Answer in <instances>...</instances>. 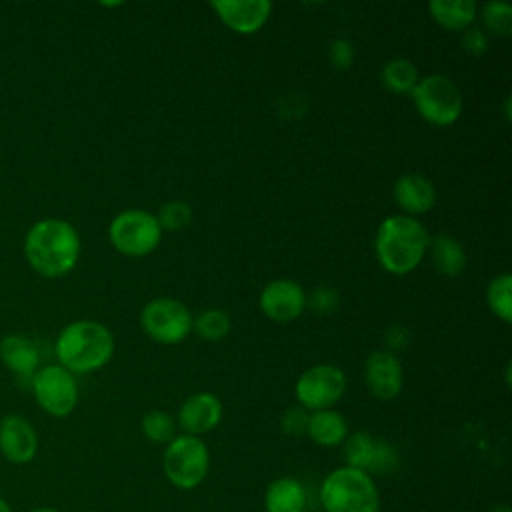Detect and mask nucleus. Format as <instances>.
Masks as SVG:
<instances>
[{"label":"nucleus","instance_id":"18","mask_svg":"<svg viewBox=\"0 0 512 512\" xmlns=\"http://www.w3.org/2000/svg\"><path fill=\"white\" fill-rule=\"evenodd\" d=\"M0 360L18 378L30 376L38 370L40 352L38 346L24 334H8L0 340Z\"/></svg>","mask_w":512,"mask_h":512},{"label":"nucleus","instance_id":"13","mask_svg":"<svg viewBox=\"0 0 512 512\" xmlns=\"http://www.w3.org/2000/svg\"><path fill=\"white\" fill-rule=\"evenodd\" d=\"M38 452V434L20 414H8L0 420V454L10 464H28Z\"/></svg>","mask_w":512,"mask_h":512},{"label":"nucleus","instance_id":"23","mask_svg":"<svg viewBox=\"0 0 512 512\" xmlns=\"http://www.w3.org/2000/svg\"><path fill=\"white\" fill-rule=\"evenodd\" d=\"M418 80L416 66L406 58H394L382 68V84L394 94H410Z\"/></svg>","mask_w":512,"mask_h":512},{"label":"nucleus","instance_id":"30","mask_svg":"<svg viewBox=\"0 0 512 512\" xmlns=\"http://www.w3.org/2000/svg\"><path fill=\"white\" fill-rule=\"evenodd\" d=\"M328 56H330V62L336 66V68H348L352 64V58H354V48L348 40H334L330 44V50H328Z\"/></svg>","mask_w":512,"mask_h":512},{"label":"nucleus","instance_id":"31","mask_svg":"<svg viewBox=\"0 0 512 512\" xmlns=\"http://www.w3.org/2000/svg\"><path fill=\"white\" fill-rule=\"evenodd\" d=\"M462 46L468 54L472 56H480L486 52L488 48V38L480 28H466L464 36H462Z\"/></svg>","mask_w":512,"mask_h":512},{"label":"nucleus","instance_id":"10","mask_svg":"<svg viewBox=\"0 0 512 512\" xmlns=\"http://www.w3.org/2000/svg\"><path fill=\"white\" fill-rule=\"evenodd\" d=\"M346 390V376L334 364H318L308 368L296 380V398L304 410H328Z\"/></svg>","mask_w":512,"mask_h":512},{"label":"nucleus","instance_id":"33","mask_svg":"<svg viewBox=\"0 0 512 512\" xmlns=\"http://www.w3.org/2000/svg\"><path fill=\"white\" fill-rule=\"evenodd\" d=\"M488 512H512V510H510V506H508V504L500 502V504H494Z\"/></svg>","mask_w":512,"mask_h":512},{"label":"nucleus","instance_id":"16","mask_svg":"<svg viewBox=\"0 0 512 512\" xmlns=\"http://www.w3.org/2000/svg\"><path fill=\"white\" fill-rule=\"evenodd\" d=\"M224 408L216 394L212 392H198L186 398L178 412V424L184 434L200 436L214 430L222 420Z\"/></svg>","mask_w":512,"mask_h":512},{"label":"nucleus","instance_id":"8","mask_svg":"<svg viewBox=\"0 0 512 512\" xmlns=\"http://www.w3.org/2000/svg\"><path fill=\"white\" fill-rule=\"evenodd\" d=\"M30 388L38 406L54 418H64L76 408V402H78L76 380L60 364H48L38 368L32 374Z\"/></svg>","mask_w":512,"mask_h":512},{"label":"nucleus","instance_id":"17","mask_svg":"<svg viewBox=\"0 0 512 512\" xmlns=\"http://www.w3.org/2000/svg\"><path fill=\"white\" fill-rule=\"evenodd\" d=\"M394 200L406 216H418L434 206L436 192L430 180L420 174H404L394 182Z\"/></svg>","mask_w":512,"mask_h":512},{"label":"nucleus","instance_id":"27","mask_svg":"<svg viewBox=\"0 0 512 512\" xmlns=\"http://www.w3.org/2000/svg\"><path fill=\"white\" fill-rule=\"evenodd\" d=\"M482 20L484 26L496 36L508 38L512 34V6L508 2H486L482 8Z\"/></svg>","mask_w":512,"mask_h":512},{"label":"nucleus","instance_id":"3","mask_svg":"<svg viewBox=\"0 0 512 512\" xmlns=\"http://www.w3.org/2000/svg\"><path fill=\"white\" fill-rule=\"evenodd\" d=\"M430 236L422 222L412 216L396 214L382 220L376 232V258L390 274H408L424 258Z\"/></svg>","mask_w":512,"mask_h":512},{"label":"nucleus","instance_id":"29","mask_svg":"<svg viewBox=\"0 0 512 512\" xmlns=\"http://www.w3.org/2000/svg\"><path fill=\"white\" fill-rule=\"evenodd\" d=\"M308 418L310 414L304 410V408H288L284 414H282V420H280V426H282V432L288 434V436H300L306 432L308 428Z\"/></svg>","mask_w":512,"mask_h":512},{"label":"nucleus","instance_id":"19","mask_svg":"<svg viewBox=\"0 0 512 512\" xmlns=\"http://www.w3.org/2000/svg\"><path fill=\"white\" fill-rule=\"evenodd\" d=\"M308 504L306 490L302 482L290 476L272 480L264 492L266 512H304Z\"/></svg>","mask_w":512,"mask_h":512},{"label":"nucleus","instance_id":"9","mask_svg":"<svg viewBox=\"0 0 512 512\" xmlns=\"http://www.w3.org/2000/svg\"><path fill=\"white\" fill-rule=\"evenodd\" d=\"M146 334L160 344H178L192 330V316L188 308L174 298H154L140 314Z\"/></svg>","mask_w":512,"mask_h":512},{"label":"nucleus","instance_id":"11","mask_svg":"<svg viewBox=\"0 0 512 512\" xmlns=\"http://www.w3.org/2000/svg\"><path fill=\"white\" fill-rule=\"evenodd\" d=\"M344 444V466L358 468L366 474H390L400 458L392 444L374 438L368 432L348 434Z\"/></svg>","mask_w":512,"mask_h":512},{"label":"nucleus","instance_id":"26","mask_svg":"<svg viewBox=\"0 0 512 512\" xmlns=\"http://www.w3.org/2000/svg\"><path fill=\"white\" fill-rule=\"evenodd\" d=\"M142 432L154 444H168L176 436V422L164 410H150L142 418Z\"/></svg>","mask_w":512,"mask_h":512},{"label":"nucleus","instance_id":"7","mask_svg":"<svg viewBox=\"0 0 512 512\" xmlns=\"http://www.w3.org/2000/svg\"><path fill=\"white\" fill-rule=\"evenodd\" d=\"M108 236L118 252L126 256H146L160 244L162 228L150 212L124 210L110 222Z\"/></svg>","mask_w":512,"mask_h":512},{"label":"nucleus","instance_id":"15","mask_svg":"<svg viewBox=\"0 0 512 512\" xmlns=\"http://www.w3.org/2000/svg\"><path fill=\"white\" fill-rule=\"evenodd\" d=\"M210 6L230 30L240 34L258 32L272 10L268 0H214Z\"/></svg>","mask_w":512,"mask_h":512},{"label":"nucleus","instance_id":"4","mask_svg":"<svg viewBox=\"0 0 512 512\" xmlns=\"http://www.w3.org/2000/svg\"><path fill=\"white\" fill-rule=\"evenodd\" d=\"M320 504L324 512H380V490L374 476L340 466L322 480Z\"/></svg>","mask_w":512,"mask_h":512},{"label":"nucleus","instance_id":"32","mask_svg":"<svg viewBox=\"0 0 512 512\" xmlns=\"http://www.w3.org/2000/svg\"><path fill=\"white\" fill-rule=\"evenodd\" d=\"M336 302H338V298H336V294L330 288H318L312 294L310 302H306V304H310V308L316 310V312H330V310H334L338 306Z\"/></svg>","mask_w":512,"mask_h":512},{"label":"nucleus","instance_id":"5","mask_svg":"<svg viewBox=\"0 0 512 512\" xmlns=\"http://www.w3.org/2000/svg\"><path fill=\"white\" fill-rule=\"evenodd\" d=\"M162 468L168 482L178 490L200 486L210 470V452L204 440L190 434L174 436L164 450Z\"/></svg>","mask_w":512,"mask_h":512},{"label":"nucleus","instance_id":"28","mask_svg":"<svg viewBox=\"0 0 512 512\" xmlns=\"http://www.w3.org/2000/svg\"><path fill=\"white\" fill-rule=\"evenodd\" d=\"M156 220L162 230H180L192 220V210L182 200H170L160 208Z\"/></svg>","mask_w":512,"mask_h":512},{"label":"nucleus","instance_id":"22","mask_svg":"<svg viewBox=\"0 0 512 512\" xmlns=\"http://www.w3.org/2000/svg\"><path fill=\"white\" fill-rule=\"evenodd\" d=\"M432 258L444 276H458L466 266V254L462 244L448 234H438L432 242Z\"/></svg>","mask_w":512,"mask_h":512},{"label":"nucleus","instance_id":"35","mask_svg":"<svg viewBox=\"0 0 512 512\" xmlns=\"http://www.w3.org/2000/svg\"><path fill=\"white\" fill-rule=\"evenodd\" d=\"M0 512H12V506H10L8 500L2 498V496H0Z\"/></svg>","mask_w":512,"mask_h":512},{"label":"nucleus","instance_id":"34","mask_svg":"<svg viewBox=\"0 0 512 512\" xmlns=\"http://www.w3.org/2000/svg\"><path fill=\"white\" fill-rule=\"evenodd\" d=\"M30 512H62V510L52 508V506H38V508H32Z\"/></svg>","mask_w":512,"mask_h":512},{"label":"nucleus","instance_id":"6","mask_svg":"<svg viewBox=\"0 0 512 512\" xmlns=\"http://www.w3.org/2000/svg\"><path fill=\"white\" fill-rule=\"evenodd\" d=\"M420 116L434 126H450L460 118L462 94L444 74H430L418 80L410 92Z\"/></svg>","mask_w":512,"mask_h":512},{"label":"nucleus","instance_id":"12","mask_svg":"<svg viewBox=\"0 0 512 512\" xmlns=\"http://www.w3.org/2000/svg\"><path fill=\"white\" fill-rule=\"evenodd\" d=\"M260 308L268 318L276 322H292L304 312L306 294L302 286L294 280H272L262 288Z\"/></svg>","mask_w":512,"mask_h":512},{"label":"nucleus","instance_id":"25","mask_svg":"<svg viewBox=\"0 0 512 512\" xmlns=\"http://www.w3.org/2000/svg\"><path fill=\"white\" fill-rule=\"evenodd\" d=\"M192 328L196 330V334L202 338V340H208V342H216V340H222L228 336L230 332V318L226 312L222 310H204L200 312L194 320H192Z\"/></svg>","mask_w":512,"mask_h":512},{"label":"nucleus","instance_id":"20","mask_svg":"<svg viewBox=\"0 0 512 512\" xmlns=\"http://www.w3.org/2000/svg\"><path fill=\"white\" fill-rule=\"evenodd\" d=\"M306 434L318 444V446H338L346 440L348 436V424L344 416L332 408L328 410H318L312 412L308 418V428Z\"/></svg>","mask_w":512,"mask_h":512},{"label":"nucleus","instance_id":"1","mask_svg":"<svg viewBox=\"0 0 512 512\" xmlns=\"http://www.w3.org/2000/svg\"><path fill=\"white\" fill-rule=\"evenodd\" d=\"M28 264L46 278H60L74 270L80 256V236L62 218H42L30 226L24 238Z\"/></svg>","mask_w":512,"mask_h":512},{"label":"nucleus","instance_id":"2","mask_svg":"<svg viewBox=\"0 0 512 512\" xmlns=\"http://www.w3.org/2000/svg\"><path fill=\"white\" fill-rule=\"evenodd\" d=\"M54 350L60 366L70 374H88L110 362L114 336L96 320H74L60 330Z\"/></svg>","mask_w":512,"mask_h":512},{"label":"nucleus","instance_id":"24","mask_svg":"<svg viewBox=\"0 0 512 512\" xmlns=\"http://www.w3.org/2000/svg\"><path fill=\"white\" fill-rule=\"evenodd\" d=\"M486 300L490 310L502 320L510 322L512 320V278L510 274H500L492 278L486 290Z\"/></svg>","mask_w":512,"mask_h":512},{"label":"nucleus","instance_id":"14","mask_svg":"<svg viewBox=\"0 0 512 512\" xmlns=\"http://www.w3.org/2000/svg\"><path fill=\"white\" fill-rule=\"evenodd\" d=\"M364 380H366L368 390L376 398L390 400V398L398 396L402 390V382H404L402 364L394 352L376 350L366 360Z\"/></svg>","mask_w":512,"mask_h":512},{"label":"nucleus","instance_id":"21","mask_svg":"<svg viewBox=\"0 0 512 512\" xmlns=\"http://www.w3.org/2000/svg\"><path fill=\"white\" fill-rule=\"evenodd\" d=\"M432 18L448 30H466L476 18V2L472 0H432L428 4Z\"/></svg>","mask_w":512,"mask_h":512}]
</instances>
